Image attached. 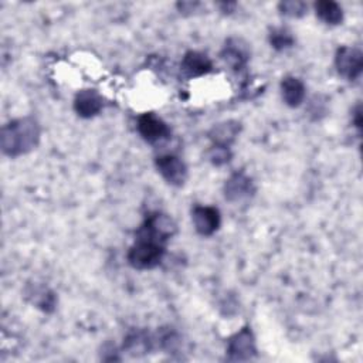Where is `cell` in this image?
I'll return each mask as SVG.
<instances>
[{
    "label": "cell",
    "mask_w": 363,
    "mask_h": 363,
    "mask_svg": "<svg viewBox=\"0 0 363 363\" xmlns=\"http://www.w3.org/2000/svg\"><path fill=\"white\" fill-rule=\"evenodd\" d=\"M40 140L38 122L31 118H18L1 128L0 146L4 155L17 157L31 152Z\"/></svg>",
    "instance_id": "6da1fadb"
},
{
    "label": "cell",
    "mask_w": 363,
    "mask_h": 363,
    "mask_svg": "<svg viewBox=\"0 0 363 363\" xmlns=\"http://www.w3.org/2000/svg\"><path fill=\"white\" fill-rule=\"evenodd\" d=\"M164 251V242L136 233L135 242L129 248L126 258L135 269H152L162 262Z\"/></svg>",
    "instance_id": "7a4b0ae2"
},
{
    "label": "cell",
    "mask_w": 363,
    "mask_h": 363,
    "mask_svg": "<svg viewBox=\"0 0 363 363\" xmlns=\"http://www.w3.org/2000/svg\"><path fill=\"white\" fill-rule=\"evenodd\" d=\"M255 356V337L251 332V328L244 326L228 339L225 359L230 362H248Z\"/></svg>",
    "instance_id": "3957f363"
},
{
    "label": "cell",
    "mask_w": 363,
    "mask_h": 363,
    "mask_svg": "<svg viewBox=\"0 0 363 363\" xmlns=\"http://www.w3.org/2000/svg\"><path fill=\"white\" fill-rule=\"evenodd\" d=\"M177 231V225L173 218L164 213H150L146 216L143 224L139 227L138 233L156 238L162 242H167Z\"/></svg>",
    "instance_id": "277c9868"
},
{
    "label": "cell",
    "mask_w": 363,
    "mask_h": 363,
    "mask_svg": "<svg viewBox=\"0 0 363 363\" xmlns=\"http://www.w3.org/2000/svg\"><path fill=\"white\" fill-rule=\"evenodd\" d=\"M335 67L337 72L349 81L359 78L363 69L362 51L356 47H349V45L339 47L335 54Z\"/></svg>",
    "instance_id": "5b68a950"
},
{
    "label": "cell",
    "mask_w": 363,
    "mask_h": 363,
    "mask_svg": "<svg viewBox=\"0 0 363 363\" xmlns=\"http://www.w3.org/2000/svg\"><path fill=\"white\" fill-rule=\"evenodd\" d=\"M155 166L162 177L172 186H183L187 179L186 163L173 153L160 155L155 159Z\"/></svg>",
    "instance_id": "8992f818"
},
{
    "label": "cell",
    "mask_w": 363,
    "mask_h": 363,
    "mask_svg": "<svg viewBox=\"0 0 363 363\" xmlns=\"http://www.w3.org/2000/svg\"><path fill=\"white\" fill-rule=\"evenodd\" d=\"M138 132L139 135L143 138V140H146L147 143H159L163 142L166 139L170 138V128L167 126V123L159 118L157 115H155L153 112H146L142 113L138 118V123H136Z\"/></svg>",
    "instance_id": "52a82bcc"
},
{
    "label": "cell",
    "mask_w": 363,
    "mask_h": 363,
    "mask_svg": "<svg viewBox=\"0 0 363 363\" xmlns=\"http://www.w3.org/2000/svg\"><path fill=\"white\" fill-rule=\"evenodd\" d=\"M221 60L234 71H241L245 68L250 60V48L248 44L237 37H231L225 41L220 52Z\"/></svg>",
    "instance_id": "ba28073f"
},
{
    "label": "cell",
    "mask_w": 363,
    "mask_h": 363,
    "mask_svg": "<svg viewBox=\"0 0 363 363\" xmlns=\"http://www.w3.org/2000/svg\"><path fill=\"white\" fill-rule=\"evenodd\" d=\"M254 193H255V186L252 183V179L244 172H235L225 180L224 196L231 203L247 200Z\"/></svg>",
    "instance_id": "9c48e42d"
},
{
    "label": "cell",
    "mask_w": 363,
    "mask_h": 363,
    "mask_svg": "<svg viewBox=\"0 0 363 363\" xmlns=\"http://www.w3.org/2000/svg\"><path fill=\"white\" fill-rule=\"evenodd\" d=\"M191 220L196 231L200 235L208 237L218 230L221 223V216L217 207L194 206V208L191 210Z\"/></svg>",
    "instance_id": "30bf717a"
},
{
    "label": "cell",
    "mask_w": 363,
    "mask_h": 363,
    "mask_svg": "<svg viewBox=\"0 0 363 363\" xmlns=\"http://www.w3.org/2000/svg\"><path fill=\"white\" fill-rule=\"evenodd\" d=\"M104 108V99L95 89H81L74 98V109L78 116L89 119Z\"/></svg>",
    "instance_id": "8fae6325"
},
{
    "label": "cell",
    "mask_w": 363,
    "mask_h": 363,
    "mask_svg": "<svg viewBox=\"0 0 363 363\" xmlns=\"http://www.w3.org/2000/svg\"><path fill=\"white\" fill-rule=\"evenodd\" d=\"M180 69L186 78H197L213 71L211 60L200 51H187L182 60Z\"/></svg>",
    "instance_id": "7c38bea8"
},
{
    "label": "cell",
    "mask_w": 363,
    "mask_h": 363,
    "mask_svg": "<svg viewBox=\"0 0 363 363\" xmlns=\"http://www.w3.org/2000/svg\"><path fill=\"white\" fill-rule=\"evenodd\" d=\"M241 130V123L238 121H224L214 125L208 130V139L213 145L230 147V145L237 139Z\"/></svg>",
    "instance_id": "4fadbf2b"
},
{
    "label": "cell",
    "mask_w": 363,
    "mask_h": 363,
    "mask_svg": "<svg viewBox=\"0 0 363 363\" xmlns=\"http://www.w3.org/2000/svg\"><path fill=\"white\" fill-rule=\"evenodd\" d=\"M281 94H282L284 102L288 106L296 108L303 102L306 95V88L299 78L294 75H288L281 81Z\"/></svg>",
    "instance_id": "5bb4252c"
},
{
    "label": "cell",
    "mask_w": 363,
    "mask_h": 363,
    "mask_svg": "<svg viewBox=\"0 0 363 363\" xmlns=\"http://www.w3.org/2000/svg\"><path fill=\"white\" fill-rule=\"evenodd\" d=\"M27 299L43 312H52L57 305L55 294L44 285H28L26 289Z\"/></svg>",
    "instance_id": "9a60e30c"
},
{
    "label": "cell",
    "mask_w": 363,
    "mask_h": 363,
    "mask_svg": "<svg viewBox=\"0 0 363 363\" xmlns=\"http://www.w3.org/2000/svg\"><path fill=\"white\" fill-rule=\"evenodd\" d=\"M152 349V337L146 330H130L123 342V350L130 356H143Z\"/></svg>",
    "instance_id": "2e32d148"
},
{
    "label": "cell",
    "mask_w": 363,
    "mask_h": 363,
    "mask_svg": "<svg viewBox=\"0 0 363 363\" xmlns=\"http://www.w3.org/2000/svg\"><path fill=\"white\" fill-rule=\"evenodd\" d=\"M316 17L329 26H337L343 21V9L333 0H319L315 3Z\"/></svg>",
    "instance_id": "e0dca14e"
},
{
    "label": "cell",
    "mask_w": 363,
    "mask_h": 363,
    "mask_svg": "<svg viewBox=\"0 0 363 363\" xmlns=\"http://www.w3.org/2000/svg\"><path fill=\"white\" fill-rule=\"evenodd\" d=\"M269 44L277 51H285L295 45V37L285 27H275L268 34Z\"/></svg>",
    "instance_id": "ac0fdd59"
},
{
    "label": "cell",
    "mask_w": 363,
    "mask_h": 363,
    "mask_svg": "<svg viewBox=\"0 0 363 363\" xmlns=\"http://www.w3.org/2000/svg\"><path fill=\"white\" fill-rule=\"evenodd\" d=\"M278 10L282 16H286L291 18H299L306 14L308 4L301 0H285L278 4Z\"/></svg>",
    "instance_id": "d6986e66"
},
{
    "label": "cell",
    "mask_w": 363,
    "mask_h": 363,
    "mask_svg": "<svg viewBox=\"0 0 363 363\" xmlns=\"http://www.w3.org/2000/svg\"><path fill=\"white\" fill-rule=\"evenodd\" d=\"M208 160L214 166H224V164H227L231 160L230 147L213 145L211 149L208 150Z\"/></svg>",
    "instance_id": "ffe728a7"
},
{
    "label": "cell",
    "mask_w": 363,
    "mask_h": 363,
    "mask_svg": "<svg viewBox=\"0 0 363 363\" xmlns=\"http://www.w3.org/2000/svg\"><path fill=\"white\" fill-rule=\"evenodd\" d=\"M159 343H160V347L167 350L169 353L176 350L177 346L180 345V336L174 332V330H170V329H166L160 333L159 336Z\"/></svg>",
    "instance_id": "44dd1931"
},
{
    "label": "cell",
    "mask_w": 363,
    "mask_h": 363,
    "mask_svg": "<svg viewBox=\"0 0 363 363\" xmlns=\"http://www.w3.org/2000/svg\"><path fill=\"white\" fill-rule=\"evenodd\" d=\"M176 6L182 14H193L199 10L201 4L199 1H182V3H177Z\"/></svg>",
    "instance_id": "7402d4cb"
},
{
    "label": "cell",
    "mask_w": 363,
    "mask_h": 363,
    "mask_svg": "<svg viewBox=\"0 0 363 363\" xmlns=\"http://www.w3.org/2000/svg\"><path fill=\"white\" fill-rule=\"evenodd\" d=\"M362 106H360V104L356 106V109L353 111V125L356 126V129H357V132L360 133L362 132Z\"/></svg>",
    "instance_id": "603a6c76"
}]
</instances>
